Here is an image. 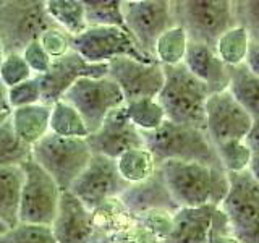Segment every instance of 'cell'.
<instances>
[{
	"label": "cell",
	"instance_id": "29",
	"mask_svg": "<svg viewBox=\"0 0 259 243\" xmlns=\"http://www.w3.org/2000/svg\"><path fill=\"white\" fill-rule=\"evenodd\" d=\"M49 133L62 138H86L89 135L79 113L62 99L51 105Z\"/></svg>",
	"mask_w": 259,
	"mask_h": 243
},
{
	"label": "cell",
	"instance_id": "13",
	"mask_svg": "<svg viewBox=\"0 0 259 243\" xmlns=\"http://www.w3.org/2000/svg\"><path fill=\"white\" fill-rule=\"evenodd\" d=\"M256 122L227 91L214 93L207 97L204 132L212 146L243 140Z\"/></svg>",
	"mask_w": 259,
	"mask_h": 243
},
{
	"label": "cell",
	"instance_id": "19",
	"mask_svg": "<svg viewBox=\"0 0 259 243\" xmlns=\"http://www.w3.org/2000/svg\"><path fill=\"white\" fill-rule=\"evenodd\" d=\"M183 65L194 78L207 86L210 94L225 91L229 86V67L217 57L214 47L188 43Z\"/></svg>",
	"mask_w": 259,
	"mask_h": 243
},
{
	"label": "cell",
	"instance_id": "32",
	"mask_svg": "<svg viewBox=\"0 0 259 243\" xmlns=\"http://www.w3.org/2000/svg\"><path fill=\"white\" fill-rule=\"evenodd\" d=\"M31 159V148L15 135L10 117L0 127V169L20 167Z\"/></svg>",
	"mask_w": 259,
	"mask_h": 243
},
{
	"label": "cell",
	"instance_id": "40",
	"mask_svg": "<svg viewBox=\"0 0 259 243\" xmlns=\"http://www.w3.org/2000/svg\"><path fill=\"white\" fill-rule=\"evenodd\" d=\"M245 65L246 67L259 75V40L257 39H251L249 46H248V52L245 57Z\"/></svg>",
	"mask_w": 259,
	"mask_h": 243
},
{
	"label": "cell",
	"instance_id": "4",
	"mask_svg": "<svg viewBox=\"0 0 259 243\" xmlns=\"http://www.w3.org/2000/svg\"><path fill=\"white\" fill-rule=\"evenodd\" d=\"M93 152L86 138H62L49 133L31 148V159L54 178L60 191H68Z\"/></svg>",
	"mask_w": 259,
	"mask_h": 243
},
{
	"label": "cell",
	"instance_id": "31",
	"mask_svg": "<svg viewBox=\"0 0 259 243\" xmlns=\"http://www.w3.org/2000/svg\"><path fill=\"white\" fill-rule=\"evenodd\" d=\"M83 4L88 28L107 26L126 29L121 13V0H88Z\"/></svg>",
	"mask_w": 259,
	"mask_h": 243
},
{
	"label": "cell",
	"instance_id": "43",
	"mask_svg": "<svg viewBox=\"0 0 259 243\" xmlns=\"http://www.w3.org/2000/svg\"><path fill=\"white\" fill-rule=\"evenodd\" d=\"M8 117H10V112H0V127L8 120Z\"/></svg>",
	"mask_w": 259,
	"mask_h": 243
},
{
	"label": "cell",
	"instance_id": "5",
	"mask_svg": "<svg viewBox=\"0 0 259 243\" xmlns=\"http://www.w3.org/2000/svg\"><path fill=\"white\" fill-rule=\"evenodd\" d=\"M177 26H182L190 43L214 47L225 31L235 26L230 0H178L172 2Z\"/></svg>",
	"mask_w": 259,
	"mask_h": 243
},
{
	"label": "cell",
	"instance_id": "37",
	"mask_svg": "<svg viewBox=\"0 0 259 243\" xmlns=\"http://www.w3.org/2000/svg\"><path fill=\"white\" fill-rule=\"evenodd\" d=\"M37 40L52 60L60 59L71 51V36H68L59 26L46 29Z\"/></svg>",
	"mask_w": 259,
	"mask_h": 243
},
{
	"label": "cell",
	"instance_id": "41",
	"mask_svg": "<svg viewBox=\"0 0 259 243\" xmlns=\"http://www.w3.org/2000/svg\"><path fill=\"white\" fill-rule=\"evenodd\" d=\"M207 243H240V241L235 238L232 233H227V235H217V237H210L207 240Z\"/></svg>",
	"mask_w": 259,
	"mask_h": 243
},
{
	"label": "cell",
	"instance_id": "26",
	"mask_svg": "<svg viewBox=\"0 0 259 243\" xmlns=\"http://www.w3.org/2000/svg\"><path fill=\"white\" fill-rule=\"evenodd\" d=\"M115 166L120 177L128 185L141 183L156 172L157 164L152 154L144 148L130 149L115 159Z\"/></svg>",
	"mask_w": 259,
	"mask_h": 243
},
{
	"label": "cell",
	"instance_id": "33",
	"mask_svg": "<svg viewBox=\"0 0 259 243\" xmlns=\"http://www.w3.org/2000/svg\"><path fill=\"white\" fill-rule=\"evenodd\" d=\"M214 149L219 162L227 174H237L249 169L253 156H251V151L243 140L225 141L214 146Z\"/></svg>",
	"mask_w": 259,
	"mask_h": 243
},
{
	"label": "cell",
	"instance_id": "34",
	"mask_svg": "<svg viewBox=\"0 0 259 243\" xmlns=\"http://www.w3.org/2000/svg\"><path fill=\"white\" fill-rule=\"evenodd\" d=\"M0 243H57L51 225L39 224H18L13 229H8Z\"/></svg>",
	"mask_w": 259,
	"mask_h": 243
},
{
	"label": "cell",
	"instance_id": "35",
	"mask_svg": "<svg viewBox=\"0 0 259 243\" xmlns=\"http://www.w3.org/2000/svg\"><path fill=\"white\" fill-rule=\"evenodd\" d=\"M7 101L10 110L28 107L40 102V85L37 76H31L29 79L7 89Z\"/></svg>",
	"mask_w": 259,
	"mask_h": 243
},
{
	"label": "cell",
	"instance_id": "15",
	"mask_svg": "<svg viewBox=\"0 0 259 243\" xmlns=\"http://www.w3.org/2000/svg\"><path fill=\"white\" fill-rule=\"evenodd\" d=\"M101 76H107V63H89L76 52L70 51L67 55L52 60L49 71L37 76L40 85V102L52 105L60 101L79 78Z\"/></svg>",
	"mask_w": 259,
	"mask_h": 243
},
{
	"label": "cell",
	"instance_id": "28",
	"mask_svg": "<svg viewBox=\"0 0 259 243\" xmlns=\"http://www.w3.org/2000/svg\"><path fill=\"white\" fill-rule=\"evenodd\" d=\"M190 39L182 26H172L162 32L154 46V59L162 67H174L183 63Z\"/></svg>",
	"mask_w": 259,
	"mask_h": 243
},
{
	"label": "cell",
	"instance_id": "10",
	"mask_svg": "<svg viewBox=\"0 0 259 243\" xmlns=\"http://www.w3.org/2000/svg\"><path fill=\"white\" fill-rule=\"evenodd\" d=\"M23 186L20 194V224L51 225L60 201V188L54 178L44 172L34 160L21 164Z\"/></svg>",
	"mask_w": 259,
	"mask_h": 243
},
{
	"label": "cell",
	"instance_id": "14",
	"mask_svg": "<svg viewBox=\"0 0 259 243\" xmlns=\"http://www.w3.org/2000/svg\"><path fill=\"white\" fill-rule=\"evenodd\" d=\"M107 76L118 86L125 102L157 97L164 86V68L157 62L144 63L118 57L107 63Z\"/></svg>",
	"mask_w": 259,
	"mask_h": 243
},
{
	"label": "cell",
	"instance_id": "45",
	"mask_svg": "<svg viewBox=\"0 0 259 243\" xmlns=\"http://www.w3.org/2000/svg\"><path fill=\"white\" fill-rule=\"evenodd\" d=\"M4 49H2V44H0V62H2V59H4Z\"/></svg>",
	"mask_w": 259,
	"mask_h": 243
},
{
	"label": "cell",
	"instance_id": "6",
	"mask_svg": "<svg viewBox=\"0 0 259 243\" xmlns=\"http://www.w3.org/2000/svg\"><path fill=\"white\" fill-rule=\"evenodd\" d=\"M229 190L217 208L229 221L232 235L240 243L259 241V178L249 170L227 174Z\"/></svg>",
	"mask_w": 259,
	"mask_h": 243
},
{
	"label": "cell",
	"instance_id": "27",
	"mask_svg": "<svg viewBox=\"0 0 259 243\" xmlns=\"http://www.w3.org/2000/svg\"><path fill=\"white\" fill-rule=\"evenodd\" d=\"M123 110L130 124L135 125L141 133L154 132L167 120L165 112L156 97L128 101L123 104Z\"/></svg>",
	"mask_w": 259,
	"mask_h": 243
},
{
	"label": "cell",
	"instance_id": "11",
	"mask_svg": "<svg viewBox=\"0 0 259 243\" xmlns=\"http://www.w3.org/2000/svg\"><path fill=\"white\" fill-rule=\"evenodd\" d=\"M71 51L89 63H109L118 57L144 63L156 62L143 54L128 31L121 28L89 26L79 36L71 37Z\"/></svg>",
	"mask_w": 259,
	"mask_h": 243
},
{
	"label": "cell",
	"instance_id": "8",
	"mask_svg": "<svg viewBox=\"0 0 259 243\" xmlns=\"http://www.w3.org/2000/svg\"><path fill=\"white\" fill-rule=\"evenodd\" d=\"M62 101L70 104L79 113L89 135L102 125L112 110L125 104L118 86L109 76L79 78L63 94Z\"/></svg>",
	"mask_w": 259,
	"mask_h": 243
},
{
	"label": "cell",
	"instance_id": "36",
	"mask_svg": "<svg viewBox=\"0 0 259 243\" xmlns=\"http://www.w3.org/2000/svg\"><path fill=\"white\" fill-rule=\"evenodd\" d=\"M31 76L34 75L28 68L26 62L23 60L21 54L4 55L2 62H0V81H2L7 89L23 83V81L29 79Z\"/></svg>",
	"mask_w": 259,
	"mask_h": 243
},
{
	"label": "cell",
	"instance_id": "17",
	"mask_svg": "<svg viewBox=\"0 0 259 243\" xmlns=\"http://www.w3.org/2000/svg\"><path fill=\"white\" fill-rule=\"evenodd\" d=\"M51 229L57 243H93L91 211L70 191H62Z\"/></svg>",
	"mask_w": 259,
	"mask_h": 243
},
{
	"label": "cell",
	"instance_id": "2",
	"mask_svg": "<svg viewBox=\"0 0 259 243\" xmlns=\"http://www.w3.org/2000/svg\"><path fill=\"white\" fill-rule=\"evenodd\" d=\"M143 140L144 148L154 156L157 166L165 160H180L222 167L204 130L165 120L157 130L143 133Z\"/></svg>",
	"mask_w": 259,
	"mask_h": 243
},
{
	"label": "cell",
	"instance_id": "42",
	"mask_svg": "<svg viewBox=\"0 0 259 243\" xmlns=\"http://www.w3.org/2000/svg\"><path fill=\"white\" fill-rule=\"evenodd\" d=\"M0 112H10L7 101V88L4 86L2 81H0Z\"/></svg>",
	"mask_w": 259,
	"mask_h": 243
},
{
	"label": "cell",
	"instance_id": "25",
	"mask_svg": "<svg viewBox=\"0 0 259 243\" xmlns=\"http://www.w3.org/2000/svg\"><path fill=\"white\" fill-rule=\"evenodd\" d=\"M46 12L57 26L75 37L88 29L83 0H46Z\"/></svg>",
	"mask_w": 259,
	"mask_h": 243
},
{
	"label": "cell",
	"instance_id": "23",
	"mask_svg": "<svg viewBox=\"0 0 259 243\" xmlns=\"http://www.w3.org/2000/svg\"><path fill=\"white\" fill-rule=\"evenodd\" d=\"M251 117H259V75L245 63L229 67V86L225 89Z\"/></svg>",
	"mask_w": 259,
	"mask_h": 243
},
{
	"label": "cell",
	"instance_id": "30",
	"mask_svg": "<svg viewBox=\"0 0 259 243\" xmlns=\"http://www.w3.org/2000/svg\"><path fill=\"white\" fill-rule=\"evenodd\" d=\"M249 40H251L249 32L245 28L235 24L233 28L225 31L217 39L214 51L227 67H237L240 63H245Z\"/></svg>",
	"mask_w": 259,
	"mask_h": 243
},
{
	"label": "cell",
	"instance_id": "44",
	"mask_svg": "<svg viewBox=\"0 0 259 243\" xmlns=\"http://www.w3.org/2000/svg\"><path fill=\"white\" fill-rule=\"evenodd\" d=\"M7 230H8L7 227H5V225H4L2 222H0V237H2V235H4V233H5Z\"/></svg>",
	"mask_w": 259,
	"mask_h": 243
},
{
	"label": "cell",
	"instance_id": "18",
	"mask_svg": "<svg viewBox=\"0 0 259 243\" xmlns=\"http://www.w3.org/2000/svg\"><path fill=\"white\" fill-rule=\"evenodd\" d=\"M118 198L133 216L149 213V211H168V213H177V211L180 209L175 205L172 196H170L165 182L159 170V166L156 169V172H154L148 180L136 183V185H130Z\"/></svg>",
	"mask_w": 259,
	"mask_h": 243
},
{
	"label": "cell",
	"instance_id": "1",
	"mask_svg": "<svg viewBox=\"0 0 259 243\" xmlns=\"http://www.w3.org/2000/svg\"><path fill=\"white\" fill-rule=\"evenodd\" d=\"M159 170L170 196L180 209L219 206L229 190V177L222 167L165 160L159 164Z\"/></svg>",
	"mask_w": 259,
	"mask_h": 243
},
{
	"label": "cell",
	"instance_id": "39",
	"mask_svg": "<svg viewBox=\"0 0 259 243\" xmlns=\"http://www.w3.org/2000/svg\"><path fill=\"white\" fill-rule=\"evenodd\" d=\"M23 60L26 62L28 68L34 76H40L44 73L49 71L52 65V59L47 55V52L42 49V46L39 44V40H32L31 44H28L23 49L21 52Z\"/></svg>",
	"mask_w": 259,
	"mask_h": 243
},
{
	"label": "cell",
	"instance_id": "20",
	"mask_svg": "<svg viewBox=\"0 0 259 243\" xmlns=\"http://www.w3.org/2000/svg\"><path fill=\"white\" fill-rule=\"evenodd\" d=\"M217 206L182 208L174 214V225L164 243H207L210 217Z\"/></svg>",
	"mask_w": 259,
	"mask_h": 243
},
{
	"label": "cell",
	"instance_id": "12",
	"mask_svg": "<svg viewBox=\"0 0 259 243\" xmlns=\"http://www.w3.org/2000/svg\"><path fill=\"white\" fill-rule=\"evenodd\" d=\"M128 183L120 177L115 160L99 154H93L84 170L70 186V193L93 211L104 201L118 198L128 188Z\"/></svg>",
	"mask_w": 259,
	"mask_h": 243
},
{
	"label": "cell",
	"instance_id": "22",
	"mask_svg": "<svg viewBox=\"0 0 259 243\" xmlns=\"http://www.w3.org/2000/svg\"><path fill=\"white\" fill-rule=\"evenodd\" d=\"M94 229L93 243L123 232L135 222V216L126 209L120 198H112L91 211Z\"/></svg>",
	"mask_w": 259,
	"mask_h": 243
},
{
	"label": "cell",
	"instance_id": "21",
	"mask_svg": "<svg viewBox=\"0 0 259 243\" xmlns=\"http://www.w3.org/2000/svg\"><path fill=\"white\" fill-rule=\"evenodd\" d=\"M49 118L51 105L42 102L10 110V124L15 135L29 148L49 135Z\"/></svg>",
	"mask_w": 259,
	"mask_h": 243
},
{
	"label": "cell",
	"instance_id": "38",
	"mask_svg": "<svg viewBox=\"0 0 259 243\" xmlns=\"http://www.w3.org/2000/svg\"><path fill=\"white\" fill-rule=\"evenodd\" d=\"M233 16L237 26L245 28L251 39L259 40V2H233Z\"/></svg>",
	"mask_w": 259,
	"mask_h": 243
},
{
	"label": "cell",
	"instance_id": "24",
	"mask_svg": "<svg viewBox=\"0 0 259 243\" xmlns=\"http://www.w3.org/2000/svg\"><path fill=\"white\" fill-rule=\"evenodd\" d=\"M23 186V170L20 167L0 169V222L7 229L18 225L20 194Z\"/></svg>",
	"mask_w": 259,
	"mask_h": 243
},
{
	"label": "cell",
	"instance_id": "9",
	"mask_svg": "<svg viewBox=\"0 0 259 243\" xmlns=\"http://www.w3.org/2000/svg\"><path fill=\"white\" fill-rule=\"evenodd\" d=\"M121 13L128 34L140 51L154 59V46L162 32L175 26L168 0H121Z\"/></svg>",
	"mask_w": 259,
	"mask_h": 243
},
{
	"label": "cell",
	"instance_id": "7",
	"mask_svg": "<svg viewBox=\"0 0 259 243\" xmlns=\"http://www.w3.org/2000/svg\"><path fill=\"white\" fill-rule=\"evenodd\" d=\"M57 24L49 18L44 0L0 2V44L4 54H21L23 49Z\"/></svg>",
	"mask_w": 259,
	"mask_h": 243
},
{
	"label": "cell",
	"instance_id": "3",
	"mask_svg": "<svg viewBox=\"0 0 259 243\" xmlns=\"http://www.w3.org/2000/svg\"><path fill=\"white\" fill-rule=\"evenodd\" d=\"M164 68V86L157 94V102L165 112V118L177 125L204 130V107L210 91L194 78L183 63Z\"/></svg>",
	"mask_w": 259,
	"mask_h": 243
},
{
	"label": "cell",
	"instance_id": "16",
	"mask_svg": "<svg viewBox=\"0 0 259 243\" xmlns=\"http://www.w3.org/2000/svg\"><path fill=\"white\" fill-rule=\"evenodd\" d=\"M86 143L93 154H99L112 160L130 149L144 146L143 133L130 124L123 105L112 110L102 122V125L94 133L86 136Z\"/></svg>",
	"mask_w": 259,
	"mask_h": 243
}]
</instances>
